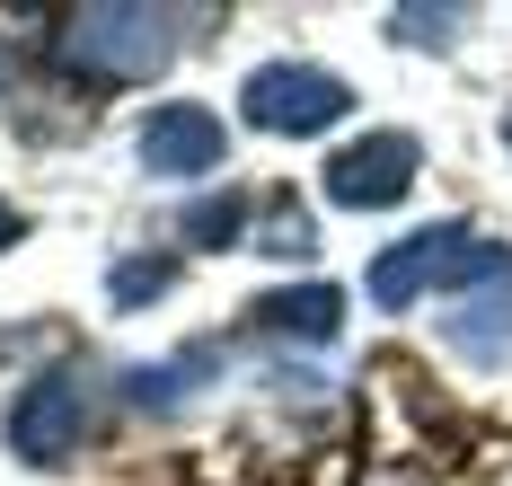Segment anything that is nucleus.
I'll return each mask as SVG.
<instances>
[{"label": "nucleus", "instance_id": "6e6552de", "mask_svg": "<svg viewBox=\"0 0 512 486\" xmlns=\"http://www.w3.org/2000/svg\"><path fill=\"white\" fill-rule=\"evenodd\" d=\"M451 345H460L468 363L504 372V363H512V301H460V319H451Z\"/></svg>", "mask_w": 512, "mask_h": 486}, {"label": "nucleus", "instance_id": "39448f33", "mask_svg": "<svg viewBox=\"0 0 512 486\" xmlns=\"http://www.w3.org/2000/svg\"><path fill=\"white\" fill-rule=\"evenodd\" d=\"M89 425V398L71 389V380H36L18 407H9V442H18V460H62L71 442Z\"/></svg>", "mask_w": 512, "mask_h": 486}, {"label": "nucleus", "instance_id": "f8f14e48", "mask_svg": "<svg viewBox=\"0 0 512 486\" xmlns=\"http://www.w3.org/2000/svg\"><path fill=\"white\" fill-rule=\"evenodd\" d=\"M9 239H18V213H9V204H0V248H9Z\"/></svg>", "mask_w": 512, "mask_h": 486}, {"label": "nucleus", "instance_id": "f257e3e1", "mask_svg": "<svg viewBox=\"0 0 512 486\" xmlns=\"http://www.w3.org/2000/svg\"><path fill=\"white\" fill-rule=\"evenodd\" d=\"M168 54H177V9H71L53 36V62L89 80H151Z\"/></svg>", "mask_w": 512, "mask_h": 486}, {"label": "nucleus", "instance_id": "0eeeda50", "mask_svg": "<svg viewBox=\"0 0 512 486\" xmlns=\"http://www.w3.org/2000/svg\"><path fill=\"white\" fill-rule=\"evenodd\" d=\"M265 336H292V345H327L336 319H345V292L336 283H301V292H274V301H256L248 310Z\"/></svg>", "mask_w": 512, "mask_h": 486}, {"label": "nucleus", "instance_id": "423d86ee", "mask_svg": "<svg viewBox=\"0 0 512 486\" xmlns=\"http://www.w3.org/2000/svg\"><path fill=\"white\" fill-rule=\"evenodd\" d=\"M212 160H221V124L204 107H159L142 124V168H159V177H204Z\"/></svg>", "mask_w": 512, "mask_h": 486}, {"label": "nucleus", "instance_id": "1a4fd4ad", "mask_svg": "<svg viewBox=\"0 0 512 486\" xmlns=\"http://www.w3.org/2000/svg\"><path fill=\"white\" fill-rule=\"evenodd\" d=\"M239 213H248L239 195H212V204H195V213H186V239H204V248H221V239L239 230Z\"/></svg>", "mask_w": 512, "mask_h": 486}, {"label": "nucleus", "instance_id": "f03ea898", "mask_svg": "<svg viewBox=\"0 0 512 486\" xmlns=\"http://www.w3.org/2000/svg\"><path fill=\"white\" fill-rule=\"evenodd\" d=\"M442 283H512V257L486 248V239H468L460 221H442V230L398 239V248L371 266V301H380V310H407V301L442 292Z\"/></svg>", "mask_w": 512, "mask_h": 486}, {"label": "nucleus", "instance_id": "9b49d317", "mask_svg": "<svg viewBox=\"0 0 512 486\" xmlns=\"http://www.w3.org/2000/svg\"><path fill=\"white\" fill-rule=\"evenodd\" d=\"M265 248H274V257H309V221L292 213V204H283V213L265 221Z\"/></svg>", "mask_w": 512, "mask_h": 486}, {"label": "nucleus", "instance_id": "9d476101", "mask_svg": "<svg viewBox=\"0 0 512 486\" xmlns=\"http://www.w3.org/2000/svg\"><path fill=\"white\" fill-rule=\"evenodd\" d=\"M159 283H168V257H142V266H115V283H106V292H115V301H151Z\"/></svg>", "mask_w": 512, "mask_h": 486}, {"label": "nucleus", "instance_id": "20e7f679", "mask_svg": "<svg viewBox=\"0 0 512 486\" xmlns=\"http://www.w3.org/2000/svg\"><path fill=\"white\" fill-rule=\"evenodd\" d=\"M407 177H415V142L407 133H371V142H354V151L327 160V195L354 204V213H371V204H398Z\"/></svg>", "mask_w": 512, "mask_h": 486}, {"label": "nucleus", "instance_id": "7ed1b4c3", "mask_svg": "<svg viewBox=\"0 0 512 486\" xmlns=\"http://www.w3.org/2000/svg\"><path fill=\"white\" fill-rule=\"evenodd\" d=\"M345 107H354L345 80H327L309 62H265L248 80V124H265V133H327Z\"/></svg>", "mask_w": 512, "mask_h": 486}, {"label": "nucleus", "instance_id": "ddd939ff", "mask_svg": "<svg viewBox=\"0 0 512 486\" xmlns=\"http://www.w3.org/2000/svg\"><path fill=\"white\" fill-rule=\"evenodd\" d=\"M504 142H512V107H504Z\"/></svg>", "mask_w": 512, "mask_h": 486}]
</instances>
